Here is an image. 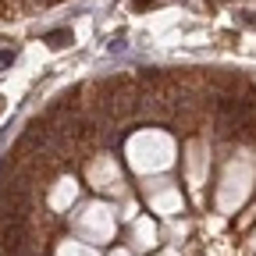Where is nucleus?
I'll return each mask as SVG.
<instances>
[{"mask_svg":"<svg viewBox=\"0 0 256 256\" xmlns=\"http://www.w3.org/2000/svg\"><path fill=\"white\" fill-rule=\"evenodd\" d=\"M210 86H217V89H224V96H238V92H252V86L242 78V75H235V72H214L210 75Z\"/></svg>","mask_w":256,"mask_h":256,"instance_id":"obj_1","label":"nucleus"},{"mask_svg":"<svg viewBox=\"0 0 256 256\" xmlns=\"http://www.w3.org/2000/svg\"><path fill=\"white\" fill-rule=\"evenodd\" d=\"M46 43H50L54 50H60V46H68V43H72V32L57 28V32H50V36H46Z\"/></svg>","mask_w":256,"mask_h":256,"instance_id":"obj_2","label":"nucleus"},{"mask_svg":"<svg viewBox=\"0 0 256 256\" xmlns=\"http://www.w3.org/2000/svg\"><path fill=\"white\" fill-rule=\"evenodd\" d=\"M132 4H136V8H150V4H153V0H132Z\"/></svg>","mask_w":256,"mask_h":256,"instance_id":"obj_3","label":"nucleus"}]
</instances>
